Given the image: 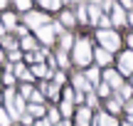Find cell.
<instances>
[{
	"label": "cell",
	"mask_w": 133,
	"mask_h": 126,
	"mask_svg": "<svg viewBox=\"0 0 133 126\" xmlns=\"http://www.w3.org/2000/svg\"><path fill=\"white\" fill-rule=\"evenodd\" d=\"M5 102H8V106H5V111H8V116L12 119V121H20V116L25 114V99L17 97V92H15L12 87L5 92Z\"/></svg>",
	"instance_id": "6da1fadb"
},
{
	"label": "cell",
	"mask_w": 133,
	"mask_h": 126,
	"mask_svg": "<svg viewBox=\"0 0 133 126\" xmlns=\"http://www.w3.org/2000/svg\"><path fill=\"white\" fill-rule=\"evenodd\" d=\"M74 62L79 64V67H84V64H89L91 62V42H89V37H79V40H74Z\"/></svg>",
	"instance_id": "7a4b0ae2"
},
{
	"label": "cell",
	"mask_w": 133,
	"mask_h": 126,
	"mask_svg": "<svg viewBox=\"0 0 133 126\" xmlns=\"http://www.w3.org/2000/svg\"><path fill=\"white\" fill-rule=\"evenodd\" d=\"M96 40L101 42V49H106L109 54L121 47V37L114 32V30H99V32H96Z\"/></svg>",
	"instance_id": "3957f363"
},
{
	"label": "cell",
	"mask_w": 133,
	"mask_h": 126,
	"mask_svg": "<svg viewBox=\"0 0 133 126\" xmlns=\"http://www.w3.org/2000/svg\"><path fill=\"white\" fill-rule=\"evenodd\" d=\"M25 27H32V30H39V27H44V25H49L47 22V15H44V12H35V10H30V12L27 15H25Z\"/></svg>",
	"instance_id": "277c9868"
},
{
	"label": "cell",
	"mask_w": 133,
	"mask_h": 126,
	"mask_svg": "<svg viewBox=\"0 0 133 126\" xmlns=\"http://www.w3.org/2000/svg\"><path fill=\"white\" fill-rule=\"evenodd\" d=\"M118 69H121V74H133V52L131 49L118 57Z\"/></svg>",
	"instance_id": "5b68a950"
},
{
	"label": "cell",
	"mask_w": 133,
	"mask_h": 126,
	"mask_svg": "<svg viewBox=\"0 0 133 126\" xmlns=\"http://www.w3.org/2000/svg\"><path fill=\"white\" fill-rule=\"evenodd\" d=\"M104 84H109L114 92H118V89L123 87V82H121V74H118V72H114V69H109V72L104 74Z\"/></svg>",
	"instance_id": "8992f818"
},
{
	"label": "cell",
	"mask_w": 133,
	"mask_h": 126,
	"mask_svg": "<svg viewBox=\"0 0 133 126\" xmlns=\"http://www.w3.org/2000/svg\"><path fill=\"white\" fill-rule=\"evenodd\" d=\"M71 82H74L76 94H89V92H91V84L86 82V77H84V74H74V77H71Z\"/></svg>",
	"instance_id": "52a82bcc"
},
{
	"label": "cell",
	"mask_w": 133,
	"mask_h": 126,
	"mask_svg": "<svg viewBox=\"0 0 133 126\" xmlns=\"http://www.w3.org/2000/svg\"><path fill=\"white\" fill-rule=\"evenodd\" d=\"M86 17H89L91 25H96L99 17H101V5L99 3H89V5H86Z\"/></svg>",
	"instance_id": "ba28073f"
},
{
	"label": "cell",
	"mask_w": 133,
	"mask_h": 126,
	"mask_svg": "<svg viewBox=\"0 0 133 126\" xmlns=\"http://www.w3.org/2000/svg\"><path fill=\"white\" fill-rule=\"evenodd\" d=\"M126 17L128 15L121 10V5L114 3V8H111V25H126Z\"/></svg>",
	"instance_id": "9c48e42d"
},
{
	"label": "cell",
	"mask_w": 133,
	"mask_h": 126,
	"mask_svg": "<svg viewBox=\"0 0 133 126\" xmlns=\"http://www.w3.org/2000/svg\"><path fill=\"white\" fill-rule=\"evenodd\" d=\"M76 126H91V109L81 106L76 111Z\"/></svg>",
	"instance_id": "30bf717a"
},
{
	"label": "cell",
	"mask_w": 133,
	"mask_h": 126,
	"mask_svg": "<svg viewBox=\"0 0 133 126\" xmlns=\"http://www.w3.org/2000/svg\"><path fill=\"white\" fill-rule=\"evenodd\" d=\"M37 37H39V42L49 45V42L54 40V30H52V25H44V27H39V30H37Z\"/></svg>",
	"instance_id": "8fae6325"
},
{
	"label": "cell",
	"mask_w": 133,
	"mask_h": 126,
	"mask_svg": "<svg viewBox=\"0 0 133 126\" xmlns=\"http://www.w3.org/2000/svg\"><path fill=\"white\" fill-rule=\"evenodd\" d=\"M94 57H96V64H99V67H104V64H109V62H111V54L106 52V49H101V47L94 52Z\"/></svg>",
	"instance_id": "7c38bea8"
},
{
	"label": "cell",
	"mask_w": 133,
	"mask_h": 126,
	"mask_svg": "<svg viewBox=\"0 0 133 126\" xmlns=\"http://www.w3.org/2000/svg\"><path fill=\"white\" fill-rule=\"evenodd\" d=\"M99 67H89V72H86V82H89L91 84V87H94V84H99L101 82V79H99Z\"/></svg>",
	"instance_id": "4fadbf2b"
},
{
	"label": "cell",
	"mask_w": 133,
	"mask_h": 126,
	"mask_svg": "<svg viewBox=\"0 0 133 126\" xmlns=\"http://www.w3.org/2000/svg\"><path fill=\"white\" fill-rule=\"evenodd\" d=\"M59 22H62L64 27H74L76 17H74V12H69V10H64V12H62V17H59Z\"/></svg>",
	"instance_id": "5bb4252c"
},
{
	"label": "cell",
	"mask_w": 133,
	"mask_h": 126,
	"mask_svg": "<svg viewBox=\"0 0 133 126\" xmlns=\"http://www.w3.org/2000/svg\"><path fill=\"white\" fill-rule=\"evenodd\" d=\"M3 27L5 30H15V27H17V17H15V15H3Z\"/></svg>",
	"instance_id": "9a60e30c"
},
{
	"label": "cell",
	"mask_w": 133,
	"mask_h": 126,
	"mask_svg": "<svg viewBox=\"0 0 133 126\" xmlns=\"http://www.w3.org/2000/svg\"><path fill=\"white\" fill-rule=\"evenodd\" d=\"M20 47H22V49H30V52H35V47H37V40H32L30 35H25L22 42H20Z\"/></svg>",
	"instance_id": "2e32d148"
},
{
	"label": "cell",
	"mask_w": 133,
	"mask_h": 126,
	"mask_svg": "<svg viewBox=\"0 0 133 126\" xmlns=\"http://www.w3.org/2000/svg\"><path fill=\"white\" fill-rule=\"evenodd\" d=\"M44 121H47L49 126H57L59 121H62V119H59V111H57V109H49V111H47V119H44Z\"/></svg>",
	"instance_id": "e0dca14e"
},
{
	"label": "cell",
	"mask_w": 133,
	"mask_h": 126,
	"mask_svg": "<svg viewBox=\"0 0 133 126\" xmlns=\"http://www.w3.org/2000/svg\"><path fill=\"white\" fill-rule=\"evenodd\" d=\"M25 109H27L30 116H42V114H44V106H42V104H30V106H25Z\"/></svg>",
	"instance_id": "ac0fdd59"
},
{
	"label": "cell",
	"mask_w": 133,
	"mask_h": 126,
	"mask_svg": "<svg viewBox=\"0 0 133 126\" xmlns=\"http://www.w3.org/2000/svg\"><path fill=\"white\" fill-rule=\"evenodd\" d=\"M71 109H74V104H71V102H64V104H62V109H59V116H64V121H69Z\"/></svg>",
	"instance_id": "d6986e66"
},
{
	"label": "cell",
	"mask_w": 133,
	"mask_h": 126,
	"mask_svg": "<svg viewBox=\"0 0 133 126\" xmlns=\"http://www.w3.org/2000/svg\"><path fill=\"white\" fill-rule=\"evenodd\" d=\"M76 20H79V22H89V17H86V5H76Z\"/></svg>",
	"instance_id": "ffe728a7"
},
{
	"label": "cell",
	"mask_w": 133,
	"mask_h": 126,
	"mask_svg": "<svg viewBox=\"0 0 133 126\" xmlns=\"http://www.w3.org/2000/svg\"><path fill=\"white\" fill-rule=\"evenodd\" d=\"M47 67H44V64H35L32 67V77H47Z\"/></svg>",
	"instance_id": "44dd1931"
},
{
	"label": "cell",
	"mask_w": 133,
	"mask_h": 126,
	"mask_svg": "<svg viewBox=\"0 0 133 126\" xmlns=\"http://www.w3.org/2000/svg\"><path fill=\"white\" fill-rule=\"evenodd\" d=\"M42 8L44 10H59L62 3H59V0H42Z\"/></svg>",
	"instance_id": "7402d4cb"
},
{
	"label": "cell",
	"mask_w": 133,
	"mask_h": 126,
	"mask_svg": "<svg viewBox=\"0 0 133 126\" xmlns=\"http://www.w3.org/2000/svg\"><path fill=\"white\" fill-rule=\"evenodd\" d=\"M96 25H99V30H111V17H109V15H101Z\"/></svg>",
	"instance_id": "603a6c76"
},
{
	"label": "cell",
	"mask_w": 133,
	"mask_h": 126,
	"mask_svg": "<svg viewBox=\"0 0 133 126\" xmlns=\"http://www.w3.org/2000/svg\"><path fill=\"white\" fill-rule=\"evenodd\" d=\"M47 97L49 99H57L59 97V87H57V84H47Z\"/></svg>",
	"instance_id": "cb8c5ba5"
},
{
	"label": "cell",
	"mask_w": 133,
	"mask_h": 126,
	"mask_svg": "<svg viewBox=\"0 0 133 126\" xmlns=\"http://www.w3.org/2000/svg\"><path fill=\"white\" fill-rule=\"evenodd\" d=\"M118 111H121V104L114 102V99H109V116H114V114H118Z\"/></svg>",
	"instance_id": "d4e9b609"
},
{
	"label": "cell",
	"mask_w": 133,
	"mask_h": 126,
	"mask_svg": "<svg viewBox=\"0 0 133 126\" xmlns=\"http://www.w3.org/2000/svg\"><path fill=\"white\" fill-rule=\"evenodd\" d=\"M0 126H12V119L8 116V111H5V109H0Z\"/></svg>",
	"instance_id": "484cf974"
},
{
	"label": "cell",
	"mask_w": 133,
	"mask_h": 126,
	"mask_svg": "<svg viewBox=\"0 0 133 126\" xmlns=\"http://www.w3.org/2000/svg\"><path fill=\"white\" fill-rule=\"evenodd\" d=\"M71 40H74V37H71L69 32H64V35H62V49H64V52L71 47Z\"/></svg>",
	"instance_id": "4316f807"
},
{
	"label": "cell",
	"mask_w": 133,
	"mask_h": 126,
	"mask_svg": "<svg viewBox=\"0 0 133 126\" xmlns=\"http://www.w3.org/2000/svg\"><path fill=\"white\" fill-rule=\"evenodd\" d=\"M3 47H5V49H15V47H17V40H12V37H3Z\"/></svg>",
	"instance_id": "83f0119b"
},
{
	"label": "cell",
	"mask_w": 133,
	"mask_h": 126,
	"mask_svg": "<svg viewBox=\"0 0 133 126\" xmlns=\"http://www.w3.org/2000/svg\"><path fill=\"white\" fill-rule=\"evenodd\" d=\"M30 102H32V104H42V92H35V89H32V94H30Z\"/></svg>",
	"instance_id": "f1b7e54d"
},
{
	"label": "cell",
	"mask_w": 133,
	"mask_h": 126,
	"mask_svg": "<svg viewBox=\"0 0 133 126\" xmlns=\"http://www.w3.org/2000/svg\"><path fill=\"white\" fill-rule=\"evenodd\" d=\"M57 59H59V67H66V64H69V59H66V52H64V49H59V52H57Z\"/></svg>",
	"instance_id": "f546056e"
},
{
	"label": "cell",
	"mask_w": 133,
	"mask_h": 126,
	"mask_svg": "<svg viewBox=\"0 0 133 126\" xmlns=\"http://www.w3.org/2000/svg\"><path fill=\"white\" fill-rule=\"evenodd\" d=\"M64 82H66V77H64V72H54V82H52V84H57V87H62Z\"/></svg>",
	"instance_id": "4dcf8cb0"
},
{
	"label": "cell",
	"mask_w": 133,
	"mask_h": 126,
	"mask_svg": "<svg viewBox=\"0 0 133 126\" xmlns=\"http://www.w3.org/2000/svg\"><path fill=\"white\" fill-rule=\"evenodd\" d=\"M101 126H118V119H114V116H109V114H106L104 116V124Z\"/></svg>",
	"instance_id": "1f68e13d"
},
{
	"label": "cell",
	"mask_w": 133,
	"mask_h": 126,
	"mask_svg": "<svg viewBox=\"0 0 133 126\" xmlns=\"http://www.w3.org/2000/svg\"><path fill=\"white\" fill-rule=\"evenodd\" d=\"M15 8H17V10H25V12H27V10L32 8V5H30L27 0H17V3H15Z\"/></svg>",
	"instance_id": "d6a6232c"
},
{
	"label": "cell",
	"mask_w": 133,
	"mask_h": 126,
	"mask_svg": "<svg viewBox=\"0 0 133 126\" xmlns=\"http://www.w3.org/2000/svg\"><path fill=\"white\" fill-rule=\"evenodd\" d=\"M74 97H76L74 89H64V102H71V104H74Z\"/></svg>",
	"instance_id": "836d02e7"
},
{
	"label": "cell",
	"mask_w": 133,
	"mask_h": 126,
	"mask_svg": "<svg viewBox=\"0 0 133 126\" xmlns=\"http://www.w3.org/2000/svg\"><path fill=\"white\" fill-rule=\"evenodd\" d=\"M99 94H101V97H109V94H111V87L101 82V84H99Z\"/></svg>",
	"instance_id": "e575fe53"
},
{
	"label": "cell",
	"mask_w": 133,
	"mask_h": 126,
	"mask_svg": "<svg viewBox=\"0 0 133 126\" xmlns=\"http://www.w3.org/2000/svg\"><path fill=\"white\" fill-rule=\"evenodd\" d=\"M3 82L12 87V84H15V77H12V72H5V74H3Z\"/></svg>",
	"instance_id": "d590c367"
},
{
	"label": "cell",
	"mask_w": 133,
	"mask_h": 126,
	"mask_svg": "<svg viewBox=\"0 0 133 126\" xmlns=\"http://www.w3.org/2000/svg\"><path fill=\"white\" fill-rule=\"evenodd\" d=\"M20 124H22V126H30V124H32V116H30V114L25 111L22 116H20Z\"/></svg>",
	"instance_id": "8d00e7d4"
},
{
	"label": "cell",
	"mask_w": 133,
	"mask_h": 126,
	"mask_svg": "<svg viewBox=\"0 0 133 126\" xmlns=\"http://www.w3.org/2000/svg\"><path fill=\"white\" fill-rule=\"evenodd\" d=\"M30 94H32V87H30V84H25V87H22V99H27Z\"/></svg>",
	"instance_id": "74e56055"
},
{
	"label": "cell",
	"mask_w": 133,
	"mask_h": 126,
	"mask_svg": "<svg viewBox=\"0 0 133 126\" xmlns=\"http://www.w3.org/2000/svg\"><path fill=\"white\" fill-rule=\"evenodd\" d=\"M123 106H126V111H128V116H133V99H128Z\"/></svg>",
	"instance_id": "f35d334b"
},
{
	"label": "cell",
	"mask_w": 133,
	"mask_h": 126,
	"mask_svg": "<svg viewBox=\"0 0 133 126\" xmlns=\"http://www.w3.org/2000/svg\"><path fill=\"white\" fill-rule=\"evenodd\" d=\"M32 126H49V124H47V121H44V119H42V121H35Z\"/></svg>",
	"instance_id": "ab89813d"
},
{
	"label": "cell",
	"mask_w": 133,
	"mask_h": 126,
	"mask_svg": "<svg viewBox=\"0 0 133 126\" xmlns=\"http://www.w3.org/2000/svg\"><path fill=\"white\" fill-rule=\"evenodd\" d=\"M126 22H131V25H133V10H131V15H128V17H126Z\"/></svg>",
	"instance_id": "60d3db41"
},
{
	"label": "cell",
	"mask_w": 133,
	"mask_h": 126,
	"mask_svg": "<svg viewBox=\"0 0 133 126\" xmlns=\"http://www.w3.org/2000/svg\"><path fill=\"white\" fill-rule=\"evenodd\" d=\"M123 126H133V116H128V121H126Z\"/></svg>",
	"instance_id": "b9f144b4"
},
{
	"label": "cell",
	"mask_w": 133,
	"mask_h": 126,
	"mask_svg": "<svg viewBox=\"0 0 133 126\" xmlns=\"http://www.w3.org/2000/svg\"><path fill=\"white\" fill-rule=\"evenodd\" d=\"M57 126H71V121H59Z\"/></svg>",
	"instance_id": "7bdbcfd3"
},
{
	"label": "cell",
	"mask_w": 133,
	"mask_h": 126,
	"mask_svg": "<svg viewBox=\"0 0 133 126\" xmlns=\"http://www.w3.org/2000/svg\"><path fill=\"white\" fill-rule=\"evenodd\" d=\"M3 37H5V27L0 25V40H3Z\"/></svg>",
	"instance_id": "ee69618b"
},
{
	"label": "cell",
	"mask_w": 133,
	"mask_h": 126,
	"mask_svg": "<svg viewBox=\"0 0 133 126\" xmlns=\"http://www.w3.org/2000/svg\"><path fill=\"white\" fill-rule=\"evenodd\" d=\"M128 45H131V52H133V35H131V37H128Z\"/></svg>",
	"instance_id": "f6af8a7d"
},
{
	"label": "cell",
	"mask_w": 133,
	"mask_h": 126,
	"mask_svg": "<svg viewBox=\"0 0 133 126\" xmlns=\"http://www.w3.org/2000/svg\"><path fill=\"white\" fill-rule=\"evenodd\" d=\"M5 5H8V3H5V0H0V10H3V8H5Z\"/></svg>",
	"instance_id": "bcb514c9"
},
{
	"label": "cell",
	"mask_w": 133,
	"mask_h": 126,
	"mask_svg": "<svg viewBox=\"0 0 133 126\" xmlns=\"http://www.w3.org/2000/svg\"><path fill=\"white\" fill-rule=\"evenodd\" d=\"M0 59H3V49H0Z\"/></svg>",
	"instance_id": "7dc6e473"
},
{
	"label": "cell",
	"mask_w": 133,
	"mask_h": 126,
	"mask_svg": "<svg viewBox=\"0 0 133 126\" xmlns=\"http://www.w3.org/2000/svg\"><path fill=\"white\" fill-rule=\"evenodd\" d=\"M131 82H133V79H131Z\"/></svg>",
	"instance_id": "c3c4849f"
}]
</instances>
